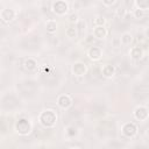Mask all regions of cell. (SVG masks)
<instances>
[{"instance_id":"cell-1","label":"cell","mask_w":149,"mask_h":149,"mask_svg":"<svg viewBox=\"0 0 149 149\" xmlns=\"http://www.w3.org/2000/svg\"><path fill=\"white\" fill-rule=\"evenodd\" d=\"M40 120H41V123H42L43 126L50 127V126H52V125L56 122V115L54 114L52 111H47V112L42 113Z\"/></svg>"},{"instance_id":"cell-2","label":"cell","mask_w":149,"mask_h":149,"mask_svg":"<svg viewBox=\"0 0 149 149\" xmlns=\"http://www.w3.org/2000/svg\"><path fill=\"white\" fill-rule=\"evenodd\" d=\"M54 12H56L57 14H64L68 9V6L64 1H57L56 3H54Z\"/></svg>"},{"instance_id":"cell-3","label":"cell","mask_w":149,"mask_h":149,"mask_svg":"<svg viewBox=\"0 0 149 149\" xmlns=\"http://www.w3.org/2000/svg\"><path fill=\"white\" fill-rule=\"evenodd\" d=\"M122 132L127 136H134L136 134V127L133 123H126L122 128Z\"/></svg>"},{"instance_id":"cell-4","label":"cell","mask_w":149,"mask_h":149,"mask_svg":"<svg viewBox=\"0 0 149 149\" xmlns=\"http://www.w3.org/2000/svg\"><path fill=\"white\" fill-rule=\"evenodd\" d=\"M88 57L93 61H97L101 57V50L99 48H95V47H92L90 50H88Z\"/></svg>"},{"instance_id":"cell-5","label":"cell","mask_w":149,"mask_h":149,"mask_svg":"<svg viewBox=\"0 0 149 149\" xmlns=\"http://www.w3.org/2000/svg\"><path fill=\"white\" fill-rule=\"evenodd\" d=\"M135 116H136V119H139V120H146L147 116H148L147 108H144V107H139V108H136Z\"/></svg>"},{"instance_id":"cell-6","label":"cell","mask_w":149,"mask_h":149,"mask_svg":"<svg viewBox=\"0 0 149 149\" xmlns=\"http://www.w3.org/2000/svg\"><path fill=\"white\" fill-rule=\"evenodd\" d=\"M58 105H59L61 107H63V108H68V107L71 105V99H70V97H68V95H61V97L58 98Z\"/></svg>"},{"instance_id":"cell-7","label":"cell","mask_w":149,"mask_h":149,"mask_svg":"<svg viewBox=\"0 0 149 149\" xmlns=\"http://www.w3.org/2000/svg\"><path fill=\"white\" fill-rule=\"evenodd\" d=\"M1 17L3 21H10L14 17V12L12 9H3L1 12Z\"/></svg>"},{"instance_id":"cell-8","label":"cell","mask_w":149,"mask_h":149,"mask_svg":"<svg viewBox=\"0 0 149 149\" xmlns=\"http://www.w3.org/2000/svg\"><path fill=\"white\" fill-rule=\"evenodd\" d=\"M85 71H86V66H85V64H83V63H77V64H74V66H73V72L76 73V74H84L85 73Z\"/></svg>"},{"instance_id":"cell-9","label":"cell","mask_w":149,"mask_h":149,"mask_svg":"<svg viewBox=\"0 0 149 149\" xmlns=\"http://www.w3.org/2000/svg\"><path fill=\"white\" fill-rule=\"evenodd\" d=\"M16 128H17V132H20L21 134H27V133H29V130H30V125L27 122L26 126H22V122H21V120H20L19 123H17V126H16Z\"/></svg>"},{"instance_id":"cell-10","label":"cell","mask_w":149,"mask_h":149,"mask_svg":"<svg viewBox=\"0 0 149 149\" xmlns=\"http://www.w3.org/2000/svg\"><path fill=\"white\" fill-rule=\"evenodd\" d=\"M94 36L95 37H98V38H102V37H105L106 36V30H105V28H102V27H97L95 29H94Z\"/></svg>"},{"instance_id":"cell-11","label":"cell","mask_w":149,"mask_h":149,"mask_svg":"<svg viewBox=\"0 0 149 149\" xmlns=\"http://www.w3.org/2000/svg\"><path fill=\"white\" fill-rule=\"evenodd\" d=\"M130 55H132V57H134V58H140L141 56H142V50L140 49V48H133L132 49V51H130Z\"/></svg>"},{"instance_id":"cell-12","label":"cell","mask_w":149,"mask_h":149,"mask_svg":"<svg viewBox=\"0 0 149 149\" xmlns=\"http://www.w3.org/2000/svg\"><path fill=\"white\" fill-rule=\"evenodd\" d=\"M102 72H104V74H105L106 77H111V76H113L114 69H113L111 65H106V66L102 69Z\"/></svg>"},{"instance_id":"cell-13","label":"cell","mask_w":149,"mask_h":149,"mask_svg":"<svg viewBox=\"0 0 149 149\" xmlns=\"http://www.w3.org/2000/svg\"><path fill=\"white\" fill-rule=\"evenodd\" d=\"M56 28H57L56 22H54V21H49V22L47 23V30H48V31L52 33V31H55V30H56Z\"/></svg>"},{"instance_id":"cell-14","label":"cell","mask_w":149,"mask_h":149,"mask_svg":"<svg viewBox=\"0 0 149 149\" xmlns=\"http://www.w3.org/2000/svg\"><path fill=\"white\" fill-rule=\"evenodd\" d=\"M137 6L140 7V9L146 10L148 8V0H137Z\"/></svg>"},{"instance_id":"cell-15","label":"cell","mask_w":149,"mask_h":149,"mask_svg":"<svg viewBox=\"0 0 149 149\" xmlns=\"http://www.w3.org/2000/svg\"><path fill=\"white\" fill-rule=\"evenodd\" d=\"M122 41H123V43L132 42V36H130V35H125V36L122 37Z\"/></svg>"},{"instance_id":"cell-16","label":"cell","mask_w":149,"mask_h":149,"mask_svg":"<svg viewBox=\"0 0 149 149\" xmlns=\"http://www.w3.org/2000/svg\"><path fill=\"white\" fill-rule=\"evenodd\" d=\"M68 35H69V37L74 36V35H76V30H74V28H70V29L68 30Z\"/></svg>"},{"instance_id":"cell-17","label":"cell","mask_w":149,"mask_h":149,"mask_svg":"<svg viewBox=\"0 0 149 149\" xmlns=\"http://www.w3.org/2000/svg\"><path fill=\"white\" fill-rule=\"evenodd\" d=\"M102 1H104V3H105V5H112L115 0H102Z\"/></svg>"},{"instance_id":"cell-18","label":"cell","mask_w":149,"mask_h":149,"mask_svg":"<svg viewBox=\"0 0 149 149\" xmlns=\"http://www.w3.org/2000/svg\"><path fill=\"white\" fill-rule=\"evenodd\" d=\"M95 23H100V24H102V23H104V19L101 20L100 17H98V19L95 20Z\"/></svg>"},{"instance_id":"cell-19","label":"cell","mask_w":149,"mask_h":149,"mask_svg":"<svg viewBox=\"0 0 149 149\" xmlns=\"http://www.w3.org/2000/svg\"><path fill=\"white\" fill-rule=\"evenodd\" d=\"M73 20L76 21V16H71V21H73Z\"/></svg>"}]
</instances>
